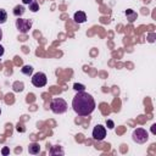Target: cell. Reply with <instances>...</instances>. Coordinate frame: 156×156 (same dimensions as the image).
Listing matches in <instances>:
<instances>
[{
	"label": "cell",
	"instance_id": "4",
	"mask_svg": "<svg viewBox=\"0 0 156 156\" xmlns=\"http://www.w3.org/2000/svg\"><path fill=\"white\" fill-rule=\"evenodd\" d=\"M16 28L18 29V32L26 34L29 32V29L32 28V20L28 18H17L16 20Z\"/></svg>",
	"mask_w": 156,
	"mask_h": 156
},
{
	"label": "cell",
	"instance_id": "18",
	"mask_svg": "<svg viewBox=\"0 0 156 156\" xmlns=\"http://www.w3.org/2000/svg\"><path fill=\"white\" fill-rule=\"evenodd\" d=\"M1 154H2V155H9V154H10V149H9L7 146L2 147V150H1Z\"/></svg>",
	"mask_w": 156,
	"mask_h": 156
},
{
	"label": "cell",
	"instance_id": "23",
	"mask_svg": "<svg viewBox=\"0 0 156 156\" xmlns=\"http://www.w3.org/2000/svg\"><path fill=\"white\" fill-rule=\"evenodd\" d=\"M0 113H1V110H0Z\"/></svg>",
	"mask_w": 156,
	"mask_h": 156
},
{
	"label": "cell",
	"instance_id": "2",
	"mask_svg": "<svg viewBox=\"0 0 156 156\" xmlns=\"http://www.w3.org/2000/svg\"><path fill=\"white\" fill-rule=\"evenodd\" d=\"M50 108L54 113H57V115L65 113L67 111V102L61 98H55V99L51 100Z\"/></svg>",
	"mask_w": 156,
	"mask_h": 156
},
{
	"label": "cell",
	"instance_id": "16",
	"mask_svg": "<svg viewBox=\"0 0 156 156\" xmlns=\"http://www.w3.org/2000/svg\"><path fill=\"white\" fill-rule=\"evenodd\" d=\"M73 89H74V90H77V91H84L85 87H84L83 84H78V83H74V85H73Z\"/></svg>",
	"mask_w": 156,
	"mask_h": 156
},
{
	"label": "cell",
	"instance_id": "5",
	"mask_svg": "<svg viewBox=\"0 0 156 156\" xmlns=\"http://www.w3.org/2000/svg\"><path fill=\"white\" fill-rule=\"evenodd\" d=\"M46 82H48L46 76H45V73H43V72H37V73L33 74V77H32V84H33L34 87H37V88H41V87L46 85Z\"/></svg>",
	"mask_w": 156,
	"mask_h": 156
},
{
	"label": "cell",
	"instance_id": "22",
	"mask_svg": "<svg viewBox=\"0 0 156 156\" xmlns=\"http://www.w3.org/2000/svg\"><path fill=\"white\" fill-rule=\"evenodd\" d=\"M2 39V30H1V28H0V40Z\"/></svg>",
	"mask_w": 156,
	"mask_h": 156
},
{
	"label": "cell",
	"instance_id": "12",
	"mask_svg": "<svg viewBox=\"0 0 156 156\" xmlns=\"http://www.w3.org/2000/svg\"><path fill=\"white\" fill-rule=\"evenodd\" d=\"M21 72H22L24 76H30V74L33 73V67L29 66V65H26V66H23V67L21 68Z\"/></svg>",
	"mask_w": 156,
	"mask_h": 156
},
{
	"label": "cell",
	"instance_id": "20",
	"mask_svg": "<svg viewBox=\"0 0 156 156\" xmlns=\"http://www.w3.org/2000/svg\"><path fill=\"white\" fill-rule=\"evenodd\" d=\"M4 52H5V50H4V48H2L1 45H0V57H1L2 55H4Z\"/></svg>",
	"mask_w": 156,
	"mask_h": 156
},
{
	"label": "cell",
	"instance_id": "1",
	"mask_svg": "<svg viewBox=\"0 0 156 156\" xmlns=\"http://www.w3.org/2000/svg\"><path fill=\"white\" fill-rule=\"evenodd\" d=\"M72 107L78 116H88L95 110V101L90 94L77 91L72 100Z\"/></svg>",
	"mask_w": 156,
	"mask_h": 156
},
{
	"label": "cell",
	"instance_id": "19",
	"mask_svg": "<svg viewBox=\"0 0 156 156\" xmlns=\"http://www.w3.org/2000/svg\"><path fill=\"white\" fill-rule=\"evenodd\" d=\"M32 1H33V0H22V2H23L24 5H29Z\"/></svg>",
	"mask_w": 156,
	"mask_h": 156
},
{
	"label": "cell",
	"instance_id": "10",
	"mask_svg": "<svg viewBox=\"0 0 156 156\" xmlns=\"http://www.w3.org/2000/svg\"><path fill=\"white\" fill-rule=\"evenodd\" d=\"M24 12H26V9H24V6H22V5H17V6H15V9H13V15H15L16 17L22 16Z\"/></svg>",
	"mask_w": 156,
	"mask_h": 156
},
{
	"label": "cell",
	"instance_id": "21",
	"mask_svg": "<svg viewBox=\"0 0 156 156\" xmlns=\"http://www.w3.org/2000/svg\"><path fill=\"white\" fill-rule=\"evenodd\" d=\"M155 127H156V126H155V124H154V126H152V127H151V130H152V133H155Z\"/></svg>",
	"mask_w": 156,
	"mask_h": 156
},
{
	"label": "cell",
	"instance_id": "11",
	"mask_svg": "<svg viewBox=\"0 0 156 156\" xmlns=\"http://www.w3.org/2000/svg\"><path fill=\"white\" fill-rule=\"evenodd\" d=\"M63 154H65V151H63L62 147L58 146V145L52 146L51 150H50V155H52V156H55V155H63Z\"/></svg>",
	"mask_w": 156,
	"mask_h": 156
},
{
	"label": "cell",
	"instance_id": "3",
	"mask_svg": "<svg viewBox=\"0 0 156 156\" xmlns=\"http://www.w3.org/2000/svg\"><path fill=\"white\" fill-rule=\"evenodd\" d=\"M132 138H133V140H134L135 143H138V144H144L145 141H147L149 134H147V132H146L145 129H143V128H136V129L133 130Z\"/></svg>",
	"mask_w": 156,
	"mask_h": 156
},
{
	"label": "cell",
	"instance_id": "9",
	"mask_svg": "<svg viewBox=\"0 0 156 156\" xmlns=\"http://www.w3.org/2000/svg\"><path fill=\"white\" fill-rule=\"evenodd\" d=\"M126 16H127V20L129 21V22H134L135 20H136V17H138V15H136V12L135 11H133V10H130V9H128V10H126Z\"/></svg>",
	"mask_w": 156,
	"mask_h": 156
},
{
	"label": "cell",
	"instance_id": "13",
	"mask_svg": "<svg viewBox=\"0 0 156 156\" xmlns=\"http://www.w3.org/2000/svg\"><path fill=\"white\" fill-rule=\"evenodd\" d=\"M7 21V12L4 9H0V24H4Z\"/></svg>",
	"mask_w": 156,
	"mask_h": 156
},
{
	"label": "cell",
	"instance_id": "14",
	"mask_svg": "<svg viewBox=\"0 0 156 156\" xmlns=\"http://www.w3.org/2000/svg\"><path fill=\"white\" fill-rule=\"evenodd\" d=\"M29 10H30L32 12H37V11L39 10V4H38L37 0H33V1L29 4Z\"/></svg>",
	"mask_w": 156,
	"mask_h": 156
},
{
	"label": "cell",
	"instance_id": "8",
	"mask_svg": "<svg viewBox=\"0 0 156 156\" xmlns=\"http://www.w3.org/2000/svg\"><path fill=\"white\" fill-rule=\"evenodd\" d=\"M28 152L32 154V155L39 154V152H40V145H39L38 143H32V144H29V146H28Z\"/></svg>",
	"mask_w": 156,
	"mask_h": 156
},
{
	"label": "cell",
	"instance_id": "6",
	"mask_svg": "<svg viewBox=\"0 0 156 156\" xmlns=\"http://www.w3.org/2000/svg\"><path fill=\"white\" fill-rule=\"evenodd\" d=\"M105 136H106V128L104 126H101V124L95 126L94 129H93V138H94V140L101 141V140L105 139Z\"/></svg>",
	"mask_w": 156,
	"mask_h": 156
},
{
	"label": "cell",
	"instance_id": "17",
	"mask_svg": "<svg viewBox=\"0 0 156 156\" xmlns=\"http://www.w3.org/2000/svg\"><path fill=\"white\" fill-rule=\"evenodd\" d=\"M106 126H107V128H108V129H113L115 123H113L111 119H107V121H106Z\"/></svg>",
	"mask_w": 156,
	"mask_h": 156
},
{
	"label": "cell",
	"instance_id": "15",
	"mask_svg": "<svg viewBox=\"0 0 156 156\" xmlns=\"http://www.w3.org/2000/svg\"><path fill=\"white\" fill-rule=\"evenodd\" d=\"M13 90H15V91H22V90H23V83L16 82L15 85H13Z\"/></svg>",
	"mask_w": 156,
	"mask_h": 156
},
{
	"label": "cell",
	"instance_id": "7",
	"mask_svg": "<svg viewBox=\"0 0 156 156\" xmlns=\"http://www.w3.org/2000/svg\"><path fill=\"white\" fill-rule=\"evenodd\" d=\"M73 20H74V22H77V23H84V22L87 21V15H85V12H83V11H78V12L74 13Z\"/></svg>",
	"mask_w": 156,
	"mask_h": 156
}]
</instances>
